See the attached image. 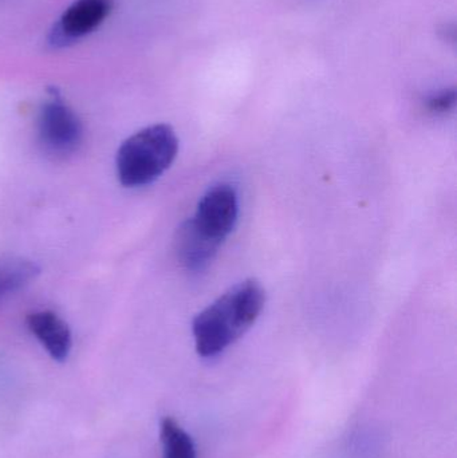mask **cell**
<instances>
[{
  "label": "cell",
  "instance_id": "6da1fadb",
  "mask_svg": "<svg viewBox=\"0 0 457 458\" xmlns=\"http://www.w3.org/2000/svg\"><path fill=\"white\" fill-rule=\"evenodd\" d=\"M265 303V287L257 279L243 280L225 291L193 319L198 354L203 358L222 354L254 326Z\"/></svg>",
  "mask_w": 457,
  "mask_h": 458
},
{
  "label": "cell",
  "instance_id": "7a4b0ae2",
  "mask_svg": "<svg viewBox=\"0 0 457 458\" xmlns=\"http://www.w3.org/2000/svg\"><path fill=\"white\" fill-rule=\"evenodd\" d=\"M179 152V139L172 126L156 123L123 142L115 157L118 182L126 188L152 184L168 171Z\"/></svg>",
  "mask_w": 457,
  "mask_h": 458
},
{
  "label": "cell",
  "instance_id": "3957f363",
  "mask_svg": "<svg viewBox=\"0 0 457 458\" xmlns=\"http://www.w3.org/2000/svg\"><path fill=\"white\" fill-rule=\"evenodd\" d=\"M83 126L69 105L56 91L40 107L38 141L43 152L53 158L74 155L82 144Z\"/></svg>",
  "mask_w": 457,
  "mask_h": 458
},
{
  "label": "cell",
  "instance_id": "277c9868",
  "mask_svg": "<svg viewBox=\"0 0 457 458\" xmlns=\"http://www.w3.org/2000/svg\"><path fill=\"white\" fill-rule=\"evenodd\" d=\"M238 215V193L233 185L222 182L204 193L190 220L200 233L222 245L235 228Z\"/></svg>",
  "mask_w": 457,
  "mask_h": 458
},
{
  "label": "cell",
  "instance_id": "5b68a950",
  "mask_svg": "<svg viewBox=\"0 0 457 458\" xmlns=\"http://www.w3.org/2000/svg\"><path fill=\"white\" fill-rule=\"evenodd\" d=\"M112 7L113 0H75L51 31V45L61 47L90 34L104 23Z\"/></svg>",
  "mask_w": 457,
  "mask_h": 458
},
{
  "label": "cell",
  "instance_id": "8992f818",
  "mask_svg": "<svg viewBox=\"0 0 457 458\" xmlns=\"http://www.w3.org/2000/svg\"><path fill=\"white\" fill-rule=\"evenodd\" d=\"M27 327L53 360H67L72 346V331L58 315L51 311L32 312L27 317Z\"/></svg>",
  "mask_w": 457,
  "mask_h": 458
},
{
  "label": "cell",
  "instance_id": "52a82bcc",
  "mask_svg": "<svg viewBox=\"0 0 457 458\" xmlns=\"http://www.w3.org/2000/svg\"><path fill=\"white\" fill-rule=\"evenodd\" d=\"M220 245L195 228L190 220H187L177 231L176 252L180 263L193 272L206 269L216 256Z\"/></svg>",
  "mask_w": 457,
  "mask_h": 458
},
{
  "label": "cell",
  "instance_id": "ba28073f",
  "mask_svg": "<svg viewBox=\"0 0 457 458\" xmlns=\"http://www.w3.org/2000/svg\"><path fill=\"white\" fill-rule=\"evenodd\" d=\"M39 267L26 258L0 259V303L23 290L39 275Z\"/></svg>",
  "mask_w": 457,
  "mask_h": 458
},
{
  "label": "cell",
  "instance_id": "9c48e42d",
  "mask_svg": "<svg viewBox=\"0 0 457 458\" xmlns=\"http://www.w3.org/2000/svg\"><path fill=\"white\" fill-rule=\"evenodd\" d=\"M160 438L164 458H198L192 438L173 419L161 421Z\"/></svg>",
  "mask_w": 457,
  "mask_h": 458
},
{
  "label": "cell",
  "instance_id": "30bf717a",
  "mask_svg": "<svg viewBox=\"0 0 457 458\" xmlns=\"http://www.w3.org/2000/svg\"><path fill=\"white\" fill-rule=\"evenodd\" d=\"M456 105L455 89L439 91L429 97L426 101V107L432 114H445L451 112Z\"/></svg>",
  "mask_w": 457,
  "mask_h": 458
}]
</instances>
